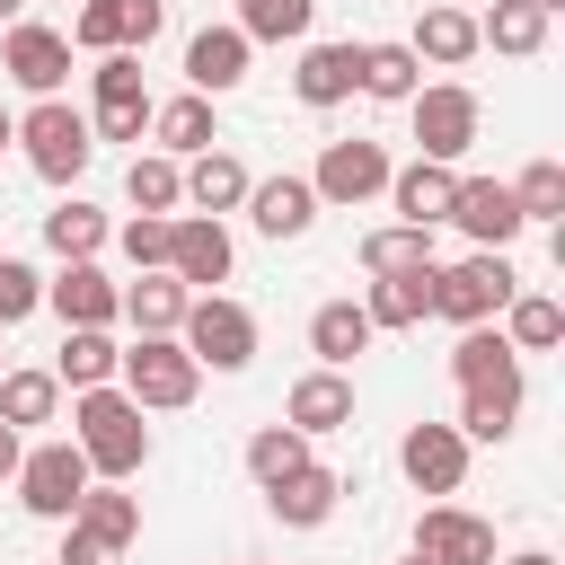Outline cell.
<instances>
[{"label":"cell","mask_w":565,"mask_h":565,"mask_svg":"<svg viewBox=\"0 0 565 565\" xmlns=\"http://www.w3.org/2000/svg\"><path fill=\"white\" fill-rule=\"evenodd\" d=\"M512 353H547V344H565V309L547 300V291H512L503 300V327H494Z\"/></svg>","instance_id":"obj_32"},{"label":"cell","mask_w":565,"mask_h":565,"mask_svg":"<svg viewBox=\"0 0 565 565\" xmlns=\"http://www.w3.org/2000/svg\"><path fill=\"white\" fill-rule=\"evenodd\" d=\"M71 441H79V459H88V477H97V486L141 477V459H150V424H141V406H132L115 380L71 397Z\"/></svg>","instance_id":"obj_1"},{"label":"cell","mask_w":565,"mask_h":565,"mask_svg":"<svg viewBox=\"0 0 565 565\" xmlns=\"http://www.w3.org/2000/svg\"><path fill=\"white\" fill-rule=\"evenodd\" d=\"M159 26H168V9H159V0H124V53H141Z\"/></svg>","instance_id":"obj_47"},{"label":"cell","mask_w":565,"mask_h":565,"mask_svg":"<svg viewBox=\"0 0 565 565\" xmlns=\"http://www.w3.org/2000/svg\"><path fill=\"white\" fill-rule=\"evenodd\" d=\"M115 362H124V344L106 335V327H62V353H53V380L79 397V388H106L115 380Z\"/></svg>","instance_id":"obj_24"},{"label":"cell","mask_w":565,"mask_h":565,"mask_svg":"<svg viewBox=\"0 0 565 565\" xmlns=\"http://www.w3.org/2000/svg\"><path fill=\"white\" fill-rule=\"evenodd\" d=\"M71 44H79V53H124V0H79Z\"/></svg>","instance_id":"obj_41"},{"label":"cell","mask_w":565,"mask_h":565,"mask_svg":"<svg viewBox=\"0 0 565 565\" xmlns=\"http://www.w3.org/2000/svg\"><path fill=\"white\" fill-rule=\"evenodd\" d=\"M115 388H124L141 415H177V406H194L203 371H194V353H185L177 335H132L124 362H115Z\"/></svg>","instance_id":"obj_3"},{"label":"cell","mask_w":565,"mask_h":565,"mask_svg":"<svg viewBox=\"0 0 565 565\" xmlns=\"http://www.w3.org/2000/svg\"><path fill=\"white\" fill-rule=\"evenodd\" d=\"M62 415V380L53 371H0V424L9 433H35Z\"/></svg>","instance_id":"obj_33"},{"label":"cell","mask_w":565,"mask_h":565,"mask_svg":"<svg viewBox=\"0 0 565 565\" xmlns=\"http://www.w3.org/2000/svg\"><path fill=\"white\" fill-rule=\"evenodd\" d=\"M18 459H26V433H9V424H0V486L18 477Z\"/></svg>","instance_id":"obj_48"},{"label":"cell","mask_w":565,"mask_h":565,"mask_svg":"<svg viewBox=\"0 0 565 565\" xmlns=\"http://www.w3.org/2000/svg\"><path fill=\"white\" fill-rule=\"evenodd\" d=\"M132 547H115V539H97V530H79V521H62V565H124Z\"/></svg>","instance_id":"obj_45"},{"label":"cell","mask_w":565,"mask_h":565,"mask_svg":"<svg viewBox=\"0 0 565 565\" xmlns=\"http://www.w3.org/2000/svg\"><path fill=\"white\" fill-rule=\"evenodd\" d=\"M477 44H494V53L530 62V53L547 44V9H530V0H494V9L477 18Z\"/></svg>","instance_id":"obj_35"},{"label":"cell","mask_w":565,"mask_h":565,"mask_svg":"<svg viewBox=\"0 0 565 565\" xmlns=\"http://www.w3.org/2000/svg\"><path fill=\"white\" fill-rule=\"evenodd\" d=\"M177 344L194 353V371H247V362H256V318H247L230 291H194Z\"/></svg>","instance_id":"obj_5"},{"label":"cell","mask_w":565,"mask_h":565,"mask_svg":"<svg viewBox=\"0 0 565 565\" xmlns=\"http://www.w3.org/2000/svg\"><path fill=\"white\" fill-rule=\"evenodd\" d=\"M309 353H318V371H344L353 353H371V318H362V300H327V309L309 318Z\"/></svg>","instance_id":"obj_28"},{"label":"cell","mask_w":565,"mask_h":565,"mask_svg":"<svg viewBox=\"0 0 565 565\" xmlns=\"http://www.w3.org/2000/svg\"><path fill=\"white\" fill-rule=\"evenodd\" d=\"M318 18V0H238V35L247 44H300Z\"/></svg>","instance_id":"obj_39"},{"label":"cell","mask_w":565,"mask_h":565,"mask_svg":"<svg viewBox=\"0 0 565 565\" xmlns=\"http://www.w3.org/2000/svg\"><path fill=\"white\" fill-rule=\"evenodd\" d=\"M247 185H256V177H247L230 150H194V168H185V203H194V212H212V221H221V212H238V203H247Z\"/></svg>","instance_id":"obj_26"},{"label":"cell","mask_w":565,"mask_h":565,"mask_svg":"<svg viewBox=\"0 0 565 565\" xmlns=\"http://www.w3.org/2000/svg\"><path fill=\"white\" fill-rule=\"evenodd\" d=\"M247 35L238 26H203L194 44H185V79H194V97H230L238 79H247Z\"/></svg>","instance_id":"obj_17"},{"label":"cell","mask_w":565,"mask_h":565,"mask_svg":"<svg viewBox=\"0 0 565 565\" xmlns=\"http://www.w3.org/2000/svg\"><path fill=\"white\" fill-rule=\"evenodd\" d=\"M335 494H344V477H335V468H318V459H309V468H291V477H282V486H274V494H265V512H274V521H282V530H318V521H327V512H335Z\"/></svg>","instance_id":"obj_21"},{"label":"cell","mask_w":565,"mask_h":565,"mask_svg":"<svg viewBox=\"0 0 565 565\" xmlns=\"http://www.w3.org/2000/svg\"><path fill=\"white\" fill-rule=\"evenodd\" d=\"M230 565H247V556H230Z\"/></svg>","instance_id":"obj_54"},{"label":"cell","mask_w":565,"mask_h":565,"mask_svg":"<svg viewBox=\"0 0 565 565\" xmlns=\"http://www.w3.org/2000/svg\"><path fill=\"white\" fill-rule=\"evenodd\" d=\"M530 9H547V18H556V9H565V0H530Z\"/></svg>","instance_id":"obj_52"},{"label":"cell","mask_w":565,"mask_h":565,"mask_svg":"<svg viewBox=\"0 0 565 565\" xmlns=\"http://www.w3.org/2000/svg\"><path fill=\"white\" fill-rule=\"evenodd\" d=\"M124 256H132V274H168V221L159 212H132L124 221Z\"/></svg>","instance_id":"obj_44"},{"label":"cell","mask_w":565,"mask_h":565,"mask_svg":"<svg viewBox=\"0 0 565 565\" xmlns=\"http://www.w3.org/2000/svg\"><path fill=\"white\" fill-rule=\"evenodd\" d=\"M44 309V282H35V265L26 256H0V335L18 327V318H35Z\"/></svg>","instance_id":"obj_42"},{"label":"cell","mask_w":565,"mask_h":565,"mask_svg":"<svg viewBox=\"0 0 565 565\" xmlns=\"http://www.w3.org/2000/svg\"><path fill=\"white\" fill-rule=\"evenodd\" d=\"M512 291H521V274H512L503 247H477L459 265H433V318H450V327H494Z\"/></svg>","instance_id":"obj_2"},{"label":"cell","mask_w":565,"mask_h":565,"mask_svg":"<svg viewBox=\"0 0 565 565\" xmlns=\"http://www.w3.org/2000/svg\"><path fill=\"white\" fill-rule=\"evenodd\" d=\"M291 97L300 106H344L353 97V44H300V71H291Z\"/></svg>","instance_id":"obj_25"},{"label":"cell","mask_w":565,"mask_h":565,"mask_svg":"<svg viewBox=\"0 0 565 565\" xmlns=\"http://www.w3.org/2000/svg\"><path fill=\"white\" fill-rule=\"evenodd\" d=\"M9 486H18V503H26L35 521H71V512H79V494H88L97 477H88L79 441H35V450L18 459V477H9Z\"/></svg>","instance_id":"obj_7"},{"label":"cell","mask_w":565,"mask_h":565,"mask_svg":"<svg viewBox=\"0 0 565 565\" xmlns=\"http://www.w3.org/2000/svg\"><path fill=\"white\" fill-rule=\"evenodd\" d=\"M406 115H415V159H441V168H450V159L477 141V124H486V106H477L468 79H433V88H415Z\"/></svg>","instance_id":"obj_6"},{"label":"cell","mask_w":565,"mask_h":565,"mask_svg":"<svg viewBox=\"0 0 565 565\" xmlns=\"http://www.w3.org/2000/svg\"><path fill=\"white\" fill-rule=\"evenodd\" d=\"M309 194H318V212L335 203V212H353V203H371V194H388V150L380 141H327L318 150V168H309Z\"/></svg>","instance_id":"obj_8"},{"label":"cell","mask_w":565,"mask_h":565,"mask_svg":"<svg viewBox=\"0 0 565 565\" xmlns=\"http://www.w3.org/2000/svg\"><path fill=\"white\" fill-rule=\"evenodd\" d=\"M424 265H433V230L388 221V230H371V238H362V274H424Z\"/></svg>","instance_id":"obj_36"},{"label":"cell","mask_w":565,"mask_h":565,"mask_svg":"<svg viewBox=\"0 0 565 565\" xmlns=\"http://www.w3.org/2000/svg\"><path fill=\"white\" fill-rule=\"evenodd\" d=\"M291 468H309V433H291V424H256V441H247V477L274 494Z\"/></svg>","instance_id":"obj_37"},{"label":"cell","mask_w":565,"mask_h":565,"mask_svg":"<svg viewBox=\"0 0 565 565\" xmlns=\"http://www.w3.org/2000/svg\"><path fill=\"white\" fill-rule=\"evenodd\" d=\"M150 141L168 150V159H194V150H221V115H212V97H168V106H150Z\"/></svg>","instance_id":"obj_20"},{"label":"cell","mask_w":565,"mask_h":565,"mask_svg":"<svg viewBox=\"0 0 565 565\" xmlns=\"http://www.w3.org/2000/svg\"><path fill=\"white\" fill-rule=\"evenodd\" d=\"M397 468H406L415 494H459V477H468V441H459V424H415V433L397 441Z\"/></svg>","instance_id":"obj_12"},{"label":"cell","mask_w":565,"mask_h":565,"mask_svg":"<svg viewBox=\"0 0 565 565\" xmlns=\"http://www.w3.org/2000/svg\"><path fill=\"white\" fill-rule=\"evenodd\" d=\"M44 309H53L62 327H115V318H124V282H106L97 265H62V274L44 282Z\"/></svg>","instance_id":"obj_14"},{"label":"cell","mask_w":565,"mask_h":565,"mask_svg":"<svg viewBox=\"0 0 565 565\" xmlns=\"http://www.w3.org/2000/svg\"><path fill=\"white\" fill-rule=\"evenodd\" d=\"M185 309H194V291H185L177 274H132V282H124V318H132V335H177Z\"/></svg>","instance_id":"obj_23"},{"label":"cell","mask_w":565,"mask_h":565,"mask_svg":"<svg viewBox=\"0 0 565 565\" xmlns=\"http://www.w3.org/2000/svg\"><path fill=\"white\" fill-rule=\"evenodd\" d=\"M450 380H459V388H494V380H521V353H512L494 327H459V344H450Z\"/></svg>","instance_id":"obj_29"},{"label":"cell","mask_w":565,"mask_h":565,"mask_svg":"<svg viewBox=\"0 0 565 565\" xmlns=\"http://www.w3.org/2000/svg\"><path fill=\"white\" fill-rule=\"evenodd\" d=\"M71 521L97 530V539H115V547H132V539H141V494H124V486H88Z\"/></svg>","instance_id":"obj_38"},{"label":"cell","mask_w":565,"mask_h":565,"mask_svg":"<svg viewBox=\"0 0 565 565\" xmlns=\"http://www.w3.org/2000/svg\"><path fill=\"white\" fill-rule=\"evenodd\" d=\"M362 318H371V335L424 327V318H433V265H424V274H371V291H362Z\"/></svg>","instance_id":"obj_19"},{"label":"cell","mask_w":565,"mask_h":565,"mask_svg":"<svg viewBox=\"0 0 565 565\" xmlns=\"http://www.w3.org/2000/svg\"><path fill=\"white\" fill-rule=\"evenodd\" d=\"M150 132V106H97L88 115V141H141Z\"/></svg>","instance_id":"obj_46"},{"label":"cell","mask_w":565,"mask_h":565,"mask_svg":"<svg viewBox=\"0 0 565 565\" xmlns=\"http://www.w3.org/2000/svg\"><path fill=\"white\" fill-rule=\"evenodd\" d=\"M18 150H26V168H35L44 185H79V168L97 159L88 115H79V106H62V97H35V106L18 115Z\"/></svg>","instance_id":"obj_4"},{"label":"cell","mask_w":565,"mask_h":565,"mask_svg":"<svg viewBox=\"0 0 565 565\" xmlns=\"http://www.w3.org/2000/svg\"><path fill=\"white\" fill-rule=\"evenodd\" d=\"M494 565H556L547 547H521V556H494Z\"/></svg>","instance_id":"obj_49"},{"label":"cell","mask_w":565,"mask_h":565,"mask_svg":"<svg viewBox=\"0 0 565 565\" xmlns=\"http://www.w3.org/2000/svg\"><path fill=\"white\" fill-rule=\"evenodd\" d=\"M18 18H26V0H0V26H18Z\"/></svg>","instance_id":"obj_51"},{"label":"cell","mask_w":565,"mask_h":565,"mask_svg":"<svg viewBox=\"0 0 565 565\" xmlns=\"http://www.w3.org/2000/svg\"><path fill=\"white\" fill-rule=\"evenodd\" d=\"M124 194H132V212H159V221H177V203H185V168H177L168 150H132V168H124Z\"/></svg>","instance_id":"obj_31"},{"label":"cell","mask_w":565,"mask_h":565,"mask_svg":"<svg viewBox=\"0 0 565 565\" xmlns=\"http://www.w3.org/2000/svg\"><path fill=\"white\" fill-rule=\"evenodd\" d=\"M415 565H494V530L459 503H424L415 512Z\"/></svg>","instance_id":"obj_11"},{"label":"cell","mask_w":565,"mask_h":565,"mask_svg":"<svg viewBox=\"0 0 565 565\" xmlns=\"http://www.w3.org/2000/svg\"><path fill=\"white\" fill-rule=\"evenodd\" d=\"M450 221H459L477 247H512V238H521L512 185H494V177H459V194H450Z\"/></svg>","instance_id":"obj_15"},{"label":"cell","mask_w":565,"mask_h":565,"mask_svg":"<svg viewBox=\"0 0 565 565\" xmlns=\"http://www.w3.org/2000/svg\"><path fill=\"white\" fill-rule=\"evenodd\" d=\"M406 53H415V62H433V71H459V62L477 53V18H468V9H424Z\"/></svg>","instance_id":"obj_30"},{"label":"cell","mask_w":565,"mask_h":565,"mask_svg":"<svg viewBox=\"0 0 565 565\" xmlns=\"http://www.w3.org/2000/svg\"><path fill=\"white\" fill-rule=\"evenodd\" d=\"M44 247H53L62 265H97V247H106V212L79 203V194H62V203L44 212Z\"/></svg>","instance_id":"obj_27"},{"label":"cell","mask_w":565,"mask_h":565,"mask_svg":"<svg viewBox=\"0 0 565 565\" xmlns=\"http://www.w3.org/2000/svg\"><path fill=\"white\" fill-rule=\"evenodd\" d=\"M97 106H150L141 53H97Z\"/></svg>","instance_id":"obj_43"},{"label":"cell","mask_w":565,"mask_h":565,"mask_svg":"<svg viewBox=\"0 0 565 565\" xmlns=\"http://www.w3.org/2000/svg\"><path fill=\"white\" fill-rule=\"evenodd\" d=\"M282 424L291 433H344L353 424V380L344 371H300L291 397H282Z\"/></svg>","instance_id":"obj_16"},{"label":"cell","mask_w":565,"mask_h":565,"mask_svg":"<svg viewBox=\"0 0 565 565\" xmlns=\"http://www.w3.org/2000/svg\"><path fill=\"white\" fill-rule=\"evenodd\" d=\"M0 71H9L26 97H62V79H71V35H62V26L18 18V26L0 35Z\"/></svg>","instance_id":"obj_9"},{"label":"cell","mask_w":565,"mask_h":565,"mask_svg":"<svg viewBox=\"0 0 565 565\" xmlns=\"http://www.w3.org/2000/svg\"><path fill=\"white\" fill-rule=\"evenodd\" d=\"M0 371H9V353H0Z\"/></svg>","instance_id":"obj_53"},{"label":"cell","mask_w":565,"mask_h":565,"mask_svg":"<svg viewBox=\"0 0 565 565\" xmlns=\"http://www.w3.org/2000/svg\"><path fill=\"white\" fill-rule=\"evenodd\" d=\"M9 141H18V115H9V106H0V150H9Z\"/></svg>","instance_id":"obj_50"},{"label":"cell","mask_w":565,"mask_h":565,"mask_svg":"<svg viewBox=\"0 0 565 565\" xmlns=\"http://www.w3.org/2000/svg\"><path fill=\"white\" fill-rule=\"evenodd\" d=\"M238 212H247L265 238H300V230L318 221V194H309V177H256Z\"/></svg>","instance_id":"obj_18"},{"label":"cell","mask_w":565,"mask_h":565,"mask_svg":"<svg viewBox=\"0 0 565 565\" xmlns=\"http://www.w3.org/2000/svg\"><path fill=\"white\" fill-rule=\"evenodd\" d=\"M521 424V380H494V388H459V441H503Z\"/></svg>","instance_id":"obj_34"},{"label":"cell","mask_w":565,"mask_h":565,"mask_svg":"<svg viewBox=\"0 0 565 565\" xmlns=\"http://www.w3.org/2000/svg\"><path fill=\"white\" fill-rule=\"evenodd\" d=\"M353 88L380 97V106H406V97L424 88V62H415L406 44H353Z\"/></svg>","instance_id":"obj_22"},{"label":"cell","mask_w":565,"mask_h":565,"mask_svg":"<svg viewBox=\"0 0 565 565\" xmlns=\"http://www.w3.org/2000/svg\"><path fill=\"white\" fill-rule=\"evenodd\" d=\"M406 565H415V556H406Z\"/></svg>","instance_id":"obj_55"},{"label":"cell","mask_w":565,"mask_h":565,"mask_svg":"<svg viewBox=\"0 0 565 565\" xmlns=\"http://www.w3.org/2000/svg\"><path fill=\"white\" fill-rule=\"evenodd\" d=\"M512 212H521V230H530V221H556V212H565V159H530V168L512 177Z\"/></svg>","instance_id":"obj_40"},{"label":"cell","mask_w":565,"mask_h":565,"mask_svg":"<svg viewBox=\"0 0 565 565\" xmlns=\"http://www.w3.org/2000/svg\"><path fill=\"white\" fill-rule=\"evenodd\" d=\"M230 265H238V247H230V230H221L212 212H185V221H168V274H177L185 291H212V282H230Z\"/></svg>","instance_id":"obj_10"},{"label":"cell","mask_w":565,"mask_h":565,"mask_svg":"<svg viewBox=\"0 0 565 565\" xmlns=\"http://www.w3.org/2000/svg\"><path fill=\"white\" fill-rule=\"evenodd\" d=\"M450 194H459V168H441V159L388 168V203H397L406 230H441V221H450Z\"/></svg>","instance_id":"obj_13"}]
</instances>
